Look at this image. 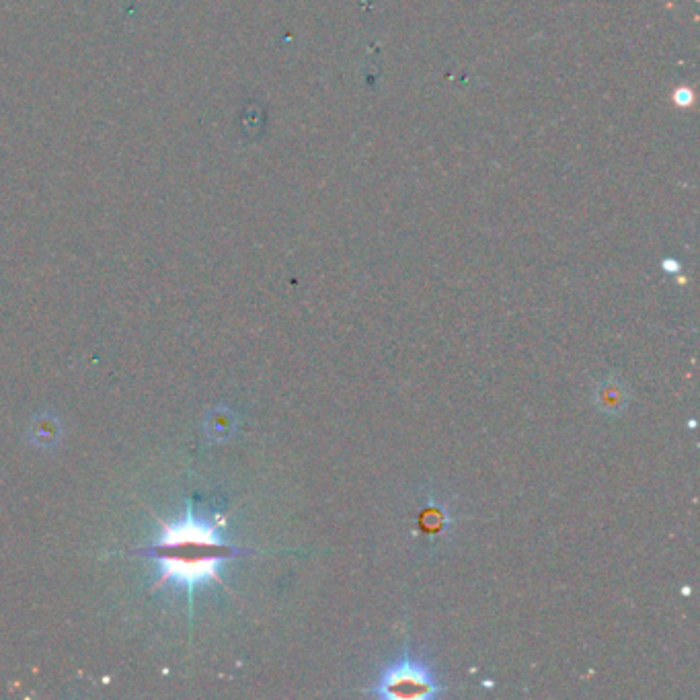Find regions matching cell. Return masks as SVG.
<instances>
[{
    "label": "cell",
    "mask_w": 700,
    "mask_h": 700,
    "mask_svg": "<svg viewBox=\"0 0 700 700\" xmlns=\"http://www.w3.org/2000/svg\"><path fill=\"white\" fill-rule=\"evenodd\" d=\"M159 526V540L148 547L134 549L132 555L159 563V579L154 581L152 590L175 588L187 594L189 604L198 588L208 583L222 586L220 569L226 561L253 553L230 544L222 534V522L212 516L196 514L191 503H187L185 512L177 520L159 518Z\"/></svg>",
    "instance_id": "obj_1"
},
{
    "label": "cell",
    "mask_w": 700,
    "mask_h": 700,
    "mask_svg": "<svg viewBox=\"0 0 700 700\" xmlns=\"http://www.w3.org/2000/svg\"><path fill=\"white\" fill-rule=\"evenodd\" d=\"M372 694L382 700H425L440 696L442 684L430 666L405 655L382 670Z\"/></svg>",
    "instance_id": "obj_2"
},
{
    "label": "cell",
    "mask_w": 700,
    "mask_h": 700,
    "mask_svg": "<svg viewBox=\"0 0 700 700\" xmlns=\"http://www.w3.org/2000/svg\"><path fill=\"white\" fill-rule=\"evenodd\" d=\"M625 405V395H622V388L616 384H604L600 391V407L602 409H612L618 411V407Z\"/></svg>",
    "instance_id": "obj_3"
}]
</instances>
